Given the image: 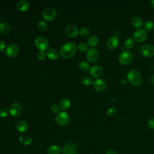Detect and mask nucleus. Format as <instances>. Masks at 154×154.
<instances>
[{"label":"nucleus","instance_id":"7","mask_svg":"<svg viewBox=\"0 0 154 154\" xmlns=\"http://www.w3.org/2000/svg\"><path fill=\"white\" fill-rule=\"evenodd\" d=\"M56 16L55 10L51 7L45 8L42 13V16L43 19L47 21L52 20Z\"/></svg>","mask_w":154,"mask_h":154},{"label":"nucleus","instance_id":"24","mask_svg":"<svg viewBox=\"0 0 154 154\" xmlns=\"http://www.w3.org/2000/svg\"><path fill=\"white\" fill-rule=\"evenodd\" d=\"M98 42H99L98 38L96 35H91V36H90L88 38V40H87L88 45L90 47H94V46H96L98 44Z\"/></svg>","mask_w":154,"mask_h":154},{"label":"nucleus","instance_id":"4","mask_svg":"<svg viewBox=\"0 0 154 154\" xmlns=\"http://www.w3.org/2000/svg\"><path fill=\"white\" fill-rule=\"evenodd\" d=\"M148 37L147 33L144 29H137L133 33V39L138 43L144 42Z\"/></svg>","mask_w":154,"mask_h":154},{"label":"nucleus","instance_id":"9","mask_svg":"<svg viewBox=\"0 0 154 154\" xmlns=\"http://www.w3.org/2000/svg\"><path fill=\"white\" fill-rule=\"evenodd\" d=\"M99 57L98 51L94 48H90L88 49L86 54V58L90 63L96 62Z\"/></svg>","mask_w":154,"mask_h":154},{"label":"nucleus","instance_id":"18","mask_svg":"<svg viewBox=\"0 0 154 154\" xmlns=\"http://www.w3.org/2000/svg\"><path fill=\"white\" fill-rule=\"evenodd\" d=\"M29 5L28 2L25 0H22L17 3L16 8L20 11H25L29 8Z\"/></svg>","mask_w":154,"mask_h":154},{"label":"nucleus","instance_id":"44","mask_svg":"<svg viewBox=\"0 0 154 154\" xmlns=\"http://www.w3.org/2000/svg\"><path fill=\"white\" fill-rule=\"evenodd\" d=\"M153 18H154V16H153Z\"/></svg>","mask_w":154,"mask_h":154},{"label":"nucleus","instance_id":"26","mask_svg":"<svg viewBox=\"0 0 154 154\" xmlns=\"http://www.w3.org/2000/svg\"><path fill=\"white\" fill-rule=\"evenodd\" d=\"M134 45H135V41H134V40L133 38H130V37L127 38L125 40V42H124V46H125V47L126 48L128 49H132V48L134 47Z\"/></svg>","mask_w":154,"mask_h":154},{"label":"nucleus","instance_id":"17","mask_svg":"<svg viewBox=\"0 0 154 154\" xmlns=\"http://www.w3.org/2000/svg\"><path fill=\"white\" fill-rule=\"evenodd\" d=\"M46 55L49 59L55 60L58 58L60 56V53L58 52L57 50L53 48H50L48 49L46 52Z\"/></svg>","mask_w":154,"mask_h":154},{"label":"nucleus","instance_id":"19","mask_svg":"<svg viewBox=\"0 0 154 154\" xmlns=\"http://www.w3.org/2000/svg\"><path fill=\"white\" fill-rule=\"evenodd\" d=\"M12 29L11 25L8 22L0 23V32L3 34H8L11 32Z\"/></svg>","mask_w":154,"mask_h":154},{"label":"nucleus","instance_id":"10","mask_svg":"<svg viewBox=\"0 0 154 154\" xmlns=\"http://www.w3.org/2000/svg\"><path fill=\"white\" fill-rule=\"evenodd\" d=\"M22 106L18 103H13L9 107V113L13 117H17L22 112Z\"/></svg>","mask_w":154,"mask_h":154},{"label":"nucleus","instance_id":"15","mask_svg":"<svg viewBox=\"0 0 154 154\" xmlns=\"http://www.w3.org/2000/svg\"><path fill=\"white\" fill-rule=\"evenodd\" d=\"M89 72L91 76L94 78H98L102 75L103 73V70L101 66L95 65L90 67Z\"/></svg>","mask_w":154,"mask_h":154},{"label":"nucleus","instance_id":"41","mask_svg":"<svg viewBox=\"0 0 154 154\" xmlns=\"http://www.w3.org/2000/svg\"><path fill=\"white\" fill-rule=\"evenodd\" d=\"M150 82L152 85H154V75H153L150 78Z\"/></svg>","mask_w":154,"mask_h":154},{"label":"nucleus","instance_id":"13","mask_svg":"<svg viewBox=\"0 0 154 154\" xmlns=\"http://www.w3.org/2000/svg\"><path fill=\"white\" fill-rule=\"evenodd\" d=\"M94 88L99 92L103 91L106 88V84L105 81L100 78L96 79L93 82Z\"/></svg>","mask_w":154,"mask_h":154},{"label":"nucleus","instance_id":"38","mask_svg":"<svg viewBox=\"0 0 154 154\" xmlns=\"http://www.w3.org/2000/svg\"><path fill=\"white\" fill-rule=\"evenodd\" d=\"M5 48V44L2 40H0V52H2Z\"/></svg>","mask_w":154,"mask_h":154},{"label":"nucleus","instance_id":"33","mask_svg":"<svg viewBox=\"0 0 154 154\" xmlns=\"http://www.w3.org/2000/svg\"><path fill=\"white\" fill-rule=\"evenodd\" d=\"M8 112L6 109L2 108L0 109V117L1 118H5L8 116Z\"/></svg>","mask_w":154,"mask_h":154},{"label":"nucleus","instance_id":"20","mask_svg":"<svg viewBox=\"0 0 154 154\" xmlns=\"http://www.w3.org/2000/svg\"><path fill=\"white\" fill-rule=\"evenodd\" d=\"M131 24L134 28L139 29L142 26L143 24V20L141 17L139 16H135L131 19Z\"/></svg>","mask_w":154,"mask_h":154},{"label":"nucleus","instance_id":"16","mask_svg":"<svg viewBox=\"0 0 154 154\" xmlns=\"http://www.w3.org/2000/svg\"><path fill=\"white\" fill-rule=\"evenodd\" d=\"M119 43V40L117 37H112L109 38L106 42V46L109 49H116Z\"/></svg>","mask_w":154,"mask_h":154},{"label":"nucleus","instance_id":"27","mask_svg":"<svg viewBox=\"0 0 154 154\" xmlns=\"http://www.w3.org/2000/svg\"><path fill=\"white\" fill-rule=\"evenodd\" d=\"M154 28V22L151 20H146L144 23V28L146 31H151Z\"/></svg>","mask_w":154,"mask_h":154},{"label":"nucleus","instance_id":"30","mask_svg":"<svg viewBox=\"0 0 154 154\" xmlns=\"http://www.w3.org/2000/svg\"><path fill=\"white\" fill-rule=\"evenodd\" d=\"M82 82L84 85H87V86H88V85H90L92 84L93 83V80L92 79L89 77V76H84L82 78Z\"/></svg>","mask_w":154,"mask_h":154},{"label":"nucleus","instance_id":"1","mask_svg":"<svg viewBox=\"0 0 154 154\" xmlns=\"http://www.w3.org/2000/svg\"><path fill=\"white\" fill-rule=\"evenodd\" d=\"M76 46L73 42H67L64 43L60 49L61 55L65 58L73 57L76 52Z\"/></svg>","mask_w":154,"mask_h":154},{"label":"nucleus","instance_id":"28","mask_svg":"<svg viewBox=\"0 0 154 154\" xmlns=\"http://www.w3.org/2000/svg\"><path fill=\"white\" fill-rule=\"evenodd\" d=\"M79 67L82 70H84V71H87L90 69V64L87 61H81L79 64Z\"/></svg>","mask_w":154,"mask_h":154},{"label":"nucleus","instance_id":"43","mask_svg":"<svg viewBox=\"0 0 154 154\" xmlns=\"http://www.w3.org/2000/svg\"><path fill=\"white\" fill-rule=\"evenodd\" d=\"M1 18L0 17V23H1Z\"/></svg>","mask_w":154,"mask_h":154},{"label":"nucleus","instance_id":"37","mask_svg":"<svg viewBox=\"0 0 154 154\" xmlns=\"http://www.w3.org/2000/svg\"><path fill=\"white\" fill-rule=\"evenodd\" d=\"M51 110L55 113H58L60 112V106L57 104H53L51 106Z\"/></svg>","mask_w":154,"mask_h":154},{"label":"nucleus","instance_id":"6","mask_svg":"<svg viewBox=\"0 0 154 154\" xmlns=\"http://www.w3.org/2000/svg\"><path fill=\"white\" fill-rule=\"evenodd\" d=\"M55 119L57 123L61 126L66 125L69 122V120H70V117L69 114L64 111L59 112L57 114Z\"/></svg>","mask_w":154,"mask_h":154},{"label":"nucleus","instance_id":"2","mask_svg":"<svg viewBox=\"0 0 154 154\" xmlns=\"http://www.w3.org/2000/svg\"><path fill=\"white\" fill-rule=\"evenodd\" d=\"M126 79L129 82L135 87L141 85L143 82V78L141 73L135 69H132L128 72Z\"/></svg>","mask_w":154,"mask_h":154},{"label":"nucleus","instance_id":"25","mask_svg":"<svg viewBox=\"0 0 154 154\" xmlns=\"http://www.w3.org/2000/svg\"><path fill=\"white\" fill-rule=\"evenodd\" d=\"M19 141L23 145H29L32 142V139L28 135H21L19 137Z\"/></svg>","mask_w":154,"mask_h":154},{"label":"nucleus","instance_id":"5","mask_svg":"<svg viewBox=\"0 0 154 154\" xmlns=\"http://www.w3.org/2000/svg\"><path fill=\"white\" fill-rule=\"evenodd\" d=\"M34 44L35 46L42 51L47 49L49 46V42L48 40L42 36H38L35 38L34 40Z\"/></svg>","mask_w":154,"mask_h":154},{"label":"nucleus","instance_id":"3","mask_svg":"<svg viewBox=\"0 0 154 154\" xmlns=\"http://www.w3.org/2000/svg\"><path fill=\"white\" fill-rule=\"evenodd\" d=\"M133 59V55L128 51H123L119 56V61L123 65L129 64Z\"/></svg>","mask_w":154,"mask_h":154},{"label":"nucleus","instance_id":"36","mask_svg":"<svg viewBox=\"0 0 154 154\" xmlns=\"http://www.w3.org/2000/svg\"><path fill=\"white\" fill-rule=\"evenodd\" d=\"M116 112V109L115 108H110L106 111V114L108 116H112Z\"/></svg>","mask_w":154,"mask_h":154},{"label":"nucleus","instance_id":"12","mask_svg":"<svg viewBox=\"0 0 154 154\" xmlns=\"http://www.w3.org/2000/svg\"><path fill=\"white\" fill-rule=\"evenodd\" d=\"M19 52V47L16 44H10L5 49V54L9 57H14Z\"/></svg>","mask_w":154,"mask_h":154},{"label":"nucleus","instance_id":"31","mask_svg":"<svg viewBox=\"0 0 154 154\" xmlns=\"http://www.w3.org/2000/svg\"><path fill=\"white\" fill-rule=\"evenodd\" d=\"M78 48L79 49V51H80L82 52H84L88 51V45L84 42H81L80 43L78 46Z\"/></svg>","mask_w":154,"mask_h":154},{"label":"nucleus","instance_id":"29","mask_svg":"<svg viewBox=\"0 0 154 154\" xmlns=\"http://www.w3.org/2000/svg\"><path fill=\"white\" fill-rule=\"evenodd\" d=\"M38 29L41 31H45L47 28V24L43 20H40L37 24Z\"/></svg>","mask_w":154,"mask_h":154},{"label":"nucleus","instance_id":"40","mask_svg":"<svg viewBox=\"0 0 154 154\" xmlns=\"http://www.w3.org/2000/svg\"><path fill=\"white\" fill-rule=\"evenodd\" d=\"M106 154H117V153L115 151V150H108Z\"/></svg>","mask_w":154,"mask_h":154},{"label":"nucleus","instance_id":"39","mask_svg":"<svg viewBox=\"0 0 154 154\" xmlns=\"http://www.w3.org/2000/svg\"><path fill=\"white\" fill-rule=\"evenodd\" d=\"M127 82H128V80H127V79L125 78H123L121 79V80H120V83H121L122 85H125V84H126Z\"/></svg>","mask_w":154,"mask_h":154},{"label":"nucleus","instance_id":"22","mask_svg":"<svg viewBox=\"0 0 154 154\" xmlns=\"http://www.w3.org/2000/svg\"><path fill=\"white\" fill-rule=\"evenodd\" d=\"M47 152L48 154H60L61 152V148L57 145H51L48 147Z\"/></svg>","mask_w":154,"mask_h":154},{"label":"nucleus","instance_id":"35","mask_svg":"<svg viewBox=\"0 0 154 154\" xmlns=\"http://www.w3.org/2000/svg\"><path fill=\"white\" fill-rule=\"evenodd\" d=\"M147 126L152 129H154V117L150 118L147 122Z\"/></svg>","mask_w":154,"mask_h":154},{"label":"nucleus","instance_id":"14","mask_svg":"<svg viewBox=\"0 0 154 154\" xmlns=\"http://www.w3.org/2000/svg\"><path fill=\"white\" fill-rule=\"evenodd\" d=\"M66 34L70 37H75L79 34L78 29L73 25H69L65 28Z\"/></svg>","mask_w":154,"mask_h":154},{"label":"nucleus","instance_id":"8","mask_svg":"<svg viewBox=\"0 0 154 154\" xmlns=\"http://www.w3.org/2000/svg\"><path fill=\"white\" fill-rule=\"evenodd\" d=\"M63 154H77V147L76 145L71 142L66 143L63 147Z\"/></svg>","mask_w":154,"mask_h":154},{"label":"nucleus","instance_id":"23","mask_svg":"<svg viewBox=\"0 0 154 154\" xmlns=\"http://www.w3.org/2000/svg\"><path fill=\"white\" fill-rule=\"evenodd\" d=\"M70 106V101L67 98H64L61 99L60 102V108L63 110H66L68 109Z\"/></svg>","mask_w":154,"mask_h":154},{"label":"nucleus","instance_id":"32","mask_svg":"<svg viewBox=\"0 0 154 154\" xmlns=\"http://www.w3.org/2000/svg\"><path fill=\"white\" fill-rule=\"evenodd\" d=\"M79 34L83 37H85L87 35H88L89 34V30L86 27H82L81 28H80L79 31Z\"/></svg>","mask_w":154,"mask_h":154},{"label":"nucleus","instance_id":"42","mask_svg":"<svg viewBox=\"0 0 154 154\" xmlns=\"http://www.w3.org/2000/svg\"><path fill=\"white\" fill-rule=\"evenodd\" d=\"M150 5H151L152 7L154 8V0H152L150 1Z\"/></svg>","mask_w":154,"mask_h":154},{"label":"nucleus","instance_id":"11","mask_svg":"<svg viewBox=\"0 0 154 154\" xmlns=\"http://www.w3.org/2000/svg\"><path fill=\"white\" fill-rule=\"evenodd\" d=\"M141 52L143 56L147 58L152 57L154 55V45H146L141 49Z\"/></svg>","mask_w":154,"mask_h":154},{"label":"nucleus","instance_id":"21","mask_svg":"<svg viewBox=\"0 0 154 154\" xmlns=\"http://www.w3.org/2000/svg\"><path fill=\"white\" fill-rule=\"evenodd\" d=\"M16 128L18 132H23L28 129V123L23 120L19 121L16 125Z\"/></svg>","mask_w":154,"mask_h":154},{"label":"nucleus","instance_id":"34","mask_svg":"<svg viewBox=\"0 0 154 154\" xmlns=\"http://www.w3.org/2000/svg\"><path fill=\"white\" fill-rule=\"evenodd\" d=\"M46 57V54L44 51H40L38 54H37V58L40 60H45Z\"/></svg>","mask_w":154,"mask_h":154}]
</instances>
